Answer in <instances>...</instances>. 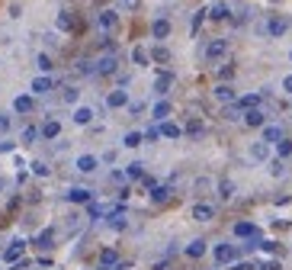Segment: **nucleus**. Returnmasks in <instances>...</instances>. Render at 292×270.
<instances>
[{
    "instance_id": "nucleus-47",
    "label": "nucleus",
    "mask_w": 292,
    "mask_h": 270,
    "mask_svg": "<svg viewBox=\"0 0 292 270\" xmlns=\"http://www.w3.org/2000/svg\"><path fill=\"white\" fill-rule=\"evenodd\" d=\"M16 148V142H10V139H0V154H10Z\"/></svg>"
},
{
    "instance_id": "nucleus-38",
    "label": "nucleus",
    "mask_w": 292,
    "mask_h": 270,
    "mask_svg": "<svg viewBox=\"0 0 292 270\" xmlns=\"http://www.w3.org/2000/svg\"><path fill=\"white\" fill-rule=\"evenodd\" d=\"M141 142H145V135H141V132H129V135L122 139V145H125V148H138Z\"/></svg>"
},
{
    "instance_id": "nucleus-15",
    "label": "nucleus",
    "mask_w": 292,
    "mask_h": 270,
    "mask_svg": "<svg viewBox=\"0 0 292 270\" xmlns=\"http://www.w3.org/2000/svg\"><path fill=\"white\" fill-rule=\"evenodd\" d=\"M93 200V190H87V187H74V190H68V203H90Z\"/></svg>"
},
{
    "instance_id": "nucleus-14",
    "label": "nucleus",
    "mask_w": 292,
    "mask_h": 270,
    "mask_svg": "<svg viewBox=\"0 0 292 270\" xmlns=\"http://www.w3.org/2000/svg\"><path fill=\"white\" fill-rule=\"evenodd\" d=\"M193 219L196 222H209V219H215V209L209 206V203H196L193 206Z\"/></svg>"
},
{
    "instance_id": "nucleus-20",
    "label": "nucleus",
    "mask_w": 292,
    "mask_h": 270,
    "mask_svg": "<svg viewBox=\"0 0 292 270\" xmlns=\"http://www.w3.org/2000/svg\"><path fill=\"white\" fill-rule=\"evenodd\" d=\"M170 193H174V190H170L167 184H154V187H151V203H167Z\"/></svg>"
},
{
    "instance_id": "nucleus-53",
    "label": "nucleus",
    "mask_w": 292,
    "mask_h": 270,
    "mask_svg": "<svg viewBox=\"0 0 292 270\" xmlns=\"http://www.w3.org/2000/svg\"><path fill=\"white\" fill-rule=\"evenodd\" d=\"M289 62H292V52H289Z\"/></svg>"
},
{
    "instance_id": "nucleus-21",
    "label": "nucleus",
    "mask_w": 292,
    "mask_h": 270,
    "mask_svg": "<svg viewBox=\"0 0 292 270\" xmlns=\"http://www.w3.org/2000/svg\"><path fill=\"white\" fill-rule=\"evenodd\" d=\"M39 132H42V139L52 142V139H58V135H61V123H58V119H48V123L42 125Z\"/></svg>"
},
{
    "instance_id": "nucleus-5",
    "label": "nucleus",
    "mask_w": 292,
    "mask_h": 270,
    "mask_svg": "<svg viewBox=\"0 0 292 270\" xmlns=\"http://www.w3.org/2000/svg\"><path fill=\"white\" fill-rule=\"evenodd\" d=\"M241 119H244V125H251V129H263V125H267V113H263L260 106L244 109V116H241Z\"/></svg>"
},
{
    "instance_id": "nucleus-10",
    "label": "nucleus",
    "mask_w": 292,
    "mask_h": 270,
    "mask_svg": "<svg viewBox=\"0 0 292 270\" xmlns=\"http://www.w3.org/2000/svg\"><path fill=\"white\" fill-rule=\"evenodd\" d=\"M93 106H74V113H71V119H74V125H90L93 123Z\"/></svg>"
},
{
    "instance_id": "nucleus-11",
    "label": "nucleus",
    "mask_w": 292,
    "mask_h": 270,
    "mask_svg": "<svg viewBox=\"0 0 292 270\" xmlns=\"http://www.w3.org/2000/svg\"><path fill=\"white\" fill-rule=\"evenodd\" d=\"M77 170H80V174H93V170L100 167V158H93V154H80V158H77V164H74Z\"/></svg>"
},
{
    "instance_id": "nucleus-42",
    "label": "nucleus",
    "mask_w": 292,
    "mask_h": 270,
    "mask_svg": "<svg viewBox=\"0 0 292 270\" xmlns=\"http://www.w3.org/2000/svg\"><path fill=\"white\" fill-rule=\"evenodd\" d=\"M270 174H273V177H283V174H286V167H283V158H279V161H270Z\"/></svg>"
},
{
    "instance_id": "nucleus-37",
    "label": "nucleus",
    "mask_w": 292,
    "mask_h": 270,
    "mask_svg": "<svg viewBox=\"0 0 292 270\" xmlns=\"http://www.w3.org/2000/svg\"><path fill=\"white\" fill-rule=\"evenodd\" d=\"M276 154H279V158H283V161H286V158H289V154H292V142L286 139V135H283V139L276 142Z\"/></svg>"
},
{
    "instance_id": "nucleus-48",
    "label": "nucleus",
    "mask_w": 292,
    "mask_h": 270,
    "mask_svg": "<svg viewBox=\"0 0 292 270\" xmlns=\"http://www.w3.org/2000/svg\"><path fill=\"white\" fill-rule=\"evenodd\" d=\"M10 123H13V119H10L7 113H0V135H3V132H10Z\"/></svg>"
},
{
    "instance_id": "nucleus-19",
    "label": "nucleus",
    "mask_w": 292,
    "mask_h": 270,
    "mask_svg": "<svg viewBox=\"0 0 292 270\" xmlns=\"http://www.w3.org/2000/svg\"><path fill=\"white\" fill-rule=\"evenodd\" d=\"M267 145H276L279 139H283V125H263V135H260Z\"/></svg>"
},
{
    "instance_id": "nucleus-28",
    "label": "nucleus",
    "mask_w": 292,
    "mask_h": 270,
    "mask_svg": "<svg viewBox=\"0 0 292 270\" xmlns=\"http://www.w3.org/2000/svg\"><path fill=\"white\" fill-rule=\"evenodd\" d=\"M238 103L241 109H254V106H260V93H244V97H238Z\"/></svg>"
},
{
    "instance_id": "nucleus-26",
    "label": "nucleus",
    "mask_w": 292,
    "mask_h": 270,
    "mask_svg": "<svg viewBox=\"0 0 292 270\" xmlns=\"http://www.w3.org/2000/svg\"><path fill=\"white\" fill-rule=\"evenodd\" d=\"M167 116H170V103H167V100L154 103V109H151V119H154V123H164Z\"/></svg>"
},
{
    "instance_id": "nucleus-40",
    "label": "nucleus",
    "mask_w": 292,
    "mask_h": 270,
    "mask_svg": "<svg viewBox=\"0 0 292 270\" xmlns=\"http://www.w3.org/2000/svg\"><path fill=\"white\" fill-rule=\"evenodd\" d=\"M29 167H32V174H36V177H48V174H52V170H48V164H45V161H32Z\"/></svg>"
},
{
    "instance_id": "nucleus-24",
    "label": "nucleus",
    "mask_w": 292,
    "mask_h": 270,
    "mask_svg": "<svg viewBox=\"0 0 292 270\" xmlns=\"http://www.w3.org/2000/svg\"><path fill=\"white\" fill-rule=\"evenodd\" d=\"M206 251H209V245H206L202 238H193L190 245H186V257H202Z\"/></svg>"
},
{
    "instance_id": "nucleus-2",
    "label": "nucleus",
    "mask_w": 292,
    "mask_h": 270,
    "mask_svg": "<svg viewBox=\"0 0 292 270\" xmlns=\"http://www.w3.org/2000/svg\"><path fill=\"white\" fill-rule=\"evenodd\" d=\"M228 55V39H209L206 48H202V58L206 62H222Z\"/></svg>"
},
{
    "instance_id": "nucleus-13",
    "label": "nucleus",
    "mask_w": 292,
    "mask_h": 270,
    "mask_svg": "<svg viewBox=\"0 0 292 270\" xmlns=\"http://www.w3.org/2000/svg\"><path fill=\"white\" fill-rule=\"evenodd\" d=\"M212 97H215V100H222V103H234V100H238V93H234V87H228V84H215Z\"/></svg>"
},
{
    "instance_id": "nucleus-35",
    "label": "nucleus",
    "mask_w": 292,
    "mask_h": 270,
    "mask_svg": "<svg viewBox=\"0 0 292 270\" xmlns=\"http://www.w3.org/2000/svg\"><path fill=\"white\" fill-rule=\"evenodd\" d=\"M141 174H145V164H141V161H132L129 167H125V177H129V180H138Z\"/></svg>"
},
{
    "instance_id": "nucleus-6",
    "label": "nucleus",
    "mask_w": 292,
    "mask_h": 270,
    "mask_svg": "<svg viewBox=\"0 0 292 270\" xmlns=\"http://www.w3.org/2000/svg\"><path fill=\"white\" fill-rule=\"evenodd\" d=\"M116 68H119V58H116V52H106L97 58V74H116Z\"/></svg>"
},
{
    "instance_id": "nucleus-32",
    "label": "nucleus",
    "mask_w": 292,
    "mask_h": 270,
    "mask_svg": "<svg viewBox=\"0 0 292 270\" xmlns=\"http://www.w3.org/2000/svg\"><path fill=\"white\" fill-rule=\"evenodd\" d=\"M36 139H42V132H39L36 125H26V129H23V135H19V142H23V145H32Z\"/></svg>"
},
{
    "instance_id": "nucleus-9",
    "label": "nucleus",
    "mask_w": 292,
    "mask_h": 270,
    "mask_svg": "<svg viewBox=\"0 0 292 270\" xmlns=\"http://www.w3.org/2000/svg\"><path fill=\"white\" fill-rule=\"evenodd\" d=\"M55 90V81L48 74H39L36 81H32V93H36V97H45V93H52Z\"/></svg>"
},
{
    "instance_id": "nucleus-4",
    "label": "nucleus",
    "mask_w": 292,
    "mask_h": 270,
    "mask_svg": "<svg viewBox=\"0 0 292 270\" xmlns=\"http://www.w3.org/2000/svg\"><path fill=\"white\" fill-rule=\"evenodd\" d=\"M212 257H215V264H231L234 257H238V248L228 245V241H222V245L212 248Z\"/></svg>"
},
{
    "instance_id": "nucleus-31",
    "label": "nucleus",
    "mask_w": 292,
    "mask_h": 270,
    "mask_svg": "<svg viewBox=\"0 0 292 270\" xmlns=\"http://www.w3.org/2000/svg\"><path fill=\"white\" fill-rule=\"evenodd\" d=\"M132 62L138 64V68H148V64H151V55H148L145 48H132Z\"/></svg>"
},
{
    "instance_id": "nucleus-51",
    "label": "nucleus",
    "mask_w": 292,
    "mask_h": 270,
    "mask_svg": "<svg viewBox=\"0 0 292 270\" xmlns=\"http://www.w3.org/2000/svg\"><path fill=\"white\" fill-rule=\"evenodd\" d=\"M231 270H254V267H251V264H234Z\"/></svg>"
},
{
    "instance_id": "nucleus-45",
    "label": "nucleus",
    "mask_w": 292,
    "mask_h": 270,
    "mask_svg": "<svg viewBox=\"0 0 292 270\" xmlns=\"http://www.w3.org/2000/svg\"><path fill=\"white\" fill-rule=\"evenodd\" d=\"M254 270H279V261H260Z\"/></svg>"
},
{
    "instance_id": "nucleus-1",
    "label": "nucleus",
    "mask_w": 292,
    "mask_h": 270,
    "mask_svg": "<svg viewBox=\"0 0 292 270\" xmlns=\"http://www.w3.org/2000/svg\"><path fill=\"white\" fill-rule=\"evenodd\" d=\"M289 26H292V20L289 16H283V13H273V16H267V36L270 39H283L286 32H289Z\"/></svg>"
},
{
    "instance_id": "nucleus-33",
    "label": "nucleus",
    "mask_w": 292,
    "mask_h": 270,
    "mask_svg": "<svg viewBox=\"0 0 292 270\" xmlns=\"http://www.w3.org/2000/svg\"><path fill=\"white\" fill-rule=\"evenodd\" d=\"M52 241H55V231H52V228H45V231H42V235L36 238V248H42V251H48V248H52Z\"/></svg>"
},
{
    "instance_id": "nucleus-34",
    "label": "nucleus",
    "mask_w": 292,
    "mask_h": 270,
    "mask_svg": "<svg viewBox=\"0 0 292 270\" xmlns=\"http://www.w3.org/2000/svg\"><path fill=\"white\" fill-rule=\"evenodd\" d=\"M106 212H113V209H106V206H100V203H87V216L90 219H100V216H106Z\"/></svg>"
},
{
    "instance_id": "nucleus-46",
    "label": "nucleus",
    "mask_w": 292,
    "mask_h": 270,
    "mask_svg": "<svg viewBox=\"0 0 292 270\" xmlns=\"http://www.w3.org/2000/svg\"><path fill=\"white\" fill-rule=\"evenodd\" d=\"M186 132H190V135H202V123H199V119H193V123L186 125Z\"/></svg>"
},
{
    "instance_id": "nucleus-29",
    "label": "nucleus",
    "mask_w": 292,
    "mask_h": 270,
    "mask_svg": "<svg viewBox=\"0 0 292 270\" xmlns=\"http://www.w3.org/2000/svg\"><path fill=\"white\" fill-rule=\"evenodd\" d=\"M228 16H231L228 3H215V7L209 10V20H218V23H222V20H228Z\"/></svg>"
},
{
    "instance_id": "nucleus-41",
    "label": "nucleus",
    "mask_w": 292,
    "mask_h": 270,
    "mask_svg": "<svg viewBox=\"0 0 292 270\" xmlns=\"http://www.w3.org/2000/svg\"><path fill=\"white\" fill-rule=\"evenodd\" d=\"M206 16H209V10H199V13L193 16V36H196V32L202 29V23H206Z\"/></svg>"
},
{
    "instance_id": "nucleus-17",
    "label": "nucleus",
    "mask_w": 292,
    "mask_h": 270,
    "mask_svg": "<svg viewBox=\"0 0 292 270\" xmlns=\"http://www.w3.org/2000/svg\"><path fill=\"white\" fill-rule=\"evenodd\" d=\"M32 106H36V103H32V97H29V93H19V97L13 100V113H19V116L32 113Z\"/></svg>"
},
{
    "instance_id": "nucleus-27",
    "label": "nucleus",
    "mask_w": 292,
    "mask_h": 270,
    "mask_svg": "<svg viewBox=\"0 0 292 270\" xmlns=\"http://www.w3.org/2000/svg\"><path fill=\"white\" fill-rule=\"evenodd\" d=\"M267 154H270V145H267L263 139L251 145V158H254V161H267Z\"/></svg>"
},
{
    "instance_id": "nucleus-8",
    "label": "nucleus",
    "mask_w": 292,
    "mask_h": 270,
    "mask_svg": "<svg viewBox=\"0 0 292 270\" xmlns=\"http://www.w3.org/2000/svg\"><path fill=\"white\" fill-rule=\"evenodd\" d=\"M170 36V20L167 16H157L151 23V39H157V42H164V39Z\"/></svg>"
},
{
    "instance_id": "nucleus-43",
    "label": "nucleus",
    "mask_w": 292,
    "mask_h": 270,
    "mask_svg": "<svg viewBox=\"0 0 292 270\" xmlns=\"http://www.w3.org/2000/svg\"><path fill=\"white\" fill-rule=\"evenodd\" d=\"M234 196V184L231 180H222V200H231Z\"/></svg>"
},
{
    "instance_id": "nucleus-52",
    "label": "nucleus",
    "mask_w": 292,
    "mask_h": 270,
    "mask_svg": "<svg viewBox=\"0 0 292 270\" xmlns=\"http://www.w3.org/2000/svg\"><path fill=\"white\" fill-rule=\"evenodd\" d=\"M3 190H7V180H3V177H0V193H3Z\"/></svg>"
},
{
    "instance_id": "nucleus-22",
    "label": "nucleus",
    "mask_w": 292,
    "mask_h": 270,
    "mask_svg": "<svg viewBox=\"0 0 292 270\" xmlns=\"http://www.w3.org/2000/svg\"><path fill=\"white\" fill-rule=\"evenodd\" d=\"M157 129H161V135H164V139H180V135H183V129H180L177 123H170V119H164V123L157 125Z\"/></svg>"
},
{
    "instance_id": "nucleus-12",
    "label": "nucleus",
    "mask_w": 292,
    "mask_h": 270,
    "mask_svg": "<svg viewBox=\"0 0 292 270\" xmlns=\"http://www.w3.org/2000/svg\"><path fill=\"white\" fill-rule=\"evenodd\" d=\"M170 87H174V74H170V71H157V77H154V90L164 97Z\"/></svg>"
},
{
    "instance_id": "nucleus-25",
    "label": "nucleus",
    "mask_w": 292,
    "mask_h": 270,
    "mask_svg": "<svg viewBox=\"0 0 292 270\" xmlns=\"http://www.w3.org/2000/svg\"><path fill=\"white\" fill-rule=\"evenodd\" d=\"M148 55H151V62H154V64H167V62H170L167 45H151V52H148Z\"/></svg>"
},
{
    "instance_id": "nucleus-7",
    "label": "nucleus",
    "mask_w": 292,
    "mask_h": 270,
    "mask_svg": "<svg viewBox=\"0 0 292 270\" xmlns=\"http://www.w3.org/2000/svg\"><path fill=\"white\" fill-rule=\"evenodd\" d=\"M106 106H109V109L129 106V90H122V87H119V90H109V93H106Z\"/></svg>"
},
{
    "instance_id": "nucleus-49",
    "label": "nucleus",
    "mask_w": 292,
    "mask_h": 270,
    "mask_svg": "<svg viewBox=\"0 0 292 270\" xmlns=\"http://www.w3.org/2000/svg\"><path fill=\"white\" fill-rule=\"evenodd\" d=\"M145 139L157 142V139H161V129H157V125H151V129H148V132H145Z\"/></svg>"
},
{
    "instance_id": "nucleus-39",
    "label": "nucleus",
    "mask_w": 292,
    "mask_h": 270,
    "mask_svg": "<svg viewBox=\"0 0 292 270\" xmlns=\"http://www.w3.org/2000/svg\"><path fill=\"white\" fill-rule=\"evenodd\" d=\"M61 100H64V103H77V100H80V90H77V87H64V90H61Z\"/></svg>"
},
{
    "instance_id": "nucleus-23",
    "label": "nucleus",
    "mask_w": 292,
    "mask_h": 270,
    "mask_svg": "<svg viewBox=\"0 0 292 270\" xmlns=\"http://www.w3.org/2000/svg\"><path fill=\"white\" fill-rule=\"evenodd\" d=\"M234 235H238V238H254V235H260V228H257L254 222H238L234 225Z\"/></svg>"
},
{
    "instance_id": "nucleus-50",
    "label": "nucleus",
    "mask_w": 292,
    "mask_h": 270,
    "mask_svg": "<svg viewBox=\"0 0 292 270\" xmlns=\"http://www.w3.org/2000/svg\"><path fill=\"white\" fill-rule=\"evenodd\" d=\"M283 93H292V74L283 77Z\"/></svg>"
},
{
    "instance_id": "nucleus-30",
    "label": "nucleus",
    "mask_w": 292,
    "mask_h": 270,
    "mask_svg": "<svg viewBox=\"0 0 292 270\" xmlns=\"http://www.w3.org/2000/svg\"><path fill=\"white\" fill-rule=\"evenodd\" d=\"M58 29H61V32H74V16H71L68 10L58 13Z\"/></svg>"
},
{
    "instance_id": "nucleus-16",
    "label": "nucleus",
    "mask_w": 292,
    "mask_h": 270,
    "mask_svg": "<svg viewBox=\"0 0 292 270\" xmlns=\"http://www.w3.org/2000/svg\"><path fill=\"white\" fill-rule=\"evenodd\" d=\"M23 251H26V241H23V238H16L13 245H10L7 251H3V257H7L10 264H16V261H19V257H23Z\"/></svg>"
},
{
    "instance_id": "nucleus-36",
    "label": "nucleus",
    "mask_w": 292,
    "mask_h": 270,
    "mask_svg": "<svg viewBox=\"0 0 292 270\" xmlns=\"http://www.w3.org/2000/svg\"><path fill=\"white\" fill-rule=\"evenodd\" d=\"M36 64H39V71H42V74H52V68H55V64H52V58H48L45 52H42V55H36Z\"/></svg>"
},
{
    "instance_id": "nucleus-3",
    "label": "nucleus",
    "mask_w": 292,
    "mask_h": 270,
    "mask_svg": "<svg viewBox=\"0 0 292 270\" xmlns=\"http://www.w3.org/2000/svg\"><path fill=\"white\" fill-rule=\"evenodd\" d=\"M116 26H119V13H116L113 7H103L100 13H97V29H100L103 36H109Z\"/></svg>"
},
{
    "instance_id": "nucleus-44",
    "label": "nucleus",
    "mask_w": 292,
    "mask_h": 270,
    "mask_svg": "<svg viewBox=\"0 0 292 270\" xmlns=\"http://www.w3.org/2000/svg\"><path fill=\"white\" fill-rule=\"evenodd\" d=\"M218 77H222V81H228V77H234V64H225V68H218Z\"/></svg>"
},
{
    "instance_id": "nucleus-18",
    "label": "nucleus",
    "mask_w": 292,
    "mask_h": 270,
    "mask_svg": "<svg viewBox=\"0 0 292 270\" xmlns=\"http://www.w3.org/2000/svg\"><path fill=\"white\" fill-rule=\"evenodd\" d=\"M116 267H119V254H116L113 248H106L100 254V270H116Z\"/></svg>"
}]
</instances>
